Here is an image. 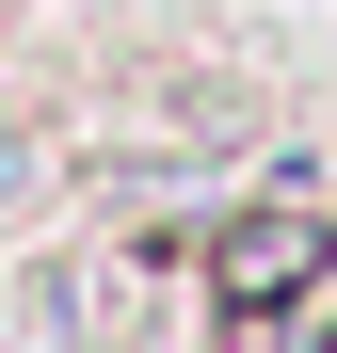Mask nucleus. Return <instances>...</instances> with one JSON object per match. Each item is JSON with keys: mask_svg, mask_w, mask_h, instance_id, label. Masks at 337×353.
Segmentation results:
<instances>
[{"mask_svg": "<svg viewBox=\"0 0 337 353\" xmlns=\"http://www.w3.org/2000/svg\"><path fill=\"white\" fill-rule=\"evenodd\" d=\"M305 273H321V209H241V225L209 241V305H225V321H289Z\"/></svg>", "mask_w": 337, "mask_h": 353, "instance_id": "obj_1", "label": "nucleus"}]
</instances>
